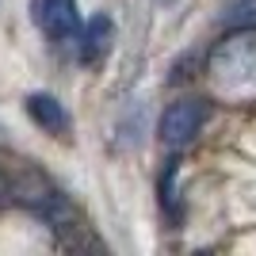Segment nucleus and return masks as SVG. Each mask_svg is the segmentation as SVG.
<instances>
[{"instance_id": "20e7f679", "label": "nucleus", "mask_w": 256, "mask_h": 256, "mask_svg": "<svg viewBox=\"0 0 256 256\" xmlns=\"http://www.w3.org/2000/svg\"><path fill=\"white\" fill-rule=\"evenodd\" d=\"M76 58H80V65H100L111 54V42H115V23H111V16H92L88 23H80V31H76Z\"/></svg>"}, {"instance_id": "423d86ee", "label": "nucleus", "mask_w": 256, "mask_h": 256, "mask_svg": "<svg viewBox=\"0 0 256 256\" xmlns=\"http://www.w3.org/2000/svg\"><path fill=\"white\" fill-rule=\"evenodd\" d=\"M222 31H256V0H226L218 12Z\"/></svg>"}, {"instance_id": "39448f33", "label": "nucleus", "mask_w": 256, "mask_h": 256, "mask_svg": "<svg viewBox=\"0 0 256 256\" xmlns=\"http://www.w3.org/2000/svg\"><path fill=\"white\" fill-rule=\"evenodd\" d=\"M252 42L248 38H230V42H222L218 46V54H214V62H210V69L222 80H234V76H248L252 73Z\"/></svg>"}, {"instance_id": "f03ea898", "label": "nucleus", "mask_w": 256, "mask_h": 256, "mask_svg": "<svg viewBox=\"0 0 256 256\" xmlns=\"http://www.w3.org/2000/svg\"><path fill=\"white\" fill-rule=\"evenodd\" d=\"M31 20L50 42H73L80 31L76 0H31Z\"/></svg>"}, {"instance_id": "f257e3e1", "label": "nucleus", "mask_w": 256, "mask_h": 256, "mask_svg": "<svg viewBox=\"0 0 256 256\" xmlns=\"http://www.w3.org/2000/svg\"><path fill=\"white\" fill-rule=\"evenodd\" d=\"M206 118H210V100H203V96H188V100L168 104L164 115H160V122H157L160 146H168V150L192 146L199 138V130L206 126Z\"/></svg>"}, {"instance_id": "7ed1b4c3", "label": "nucleus", "mask_w": 256, "mask_h": 256, "mask_svg": "<svg viewBox=\"0 0 256 256\" xmlns=\"http://www.w3.org/2000/svg\"><path fill=\"white\" fill-rule=\"evenodd\" d=\"M23 111H27V118H31L42 134H50V138H69V134H73V115H69V107H65L58 96H50V92H27Z\"/></svg>"}]
</instances>
